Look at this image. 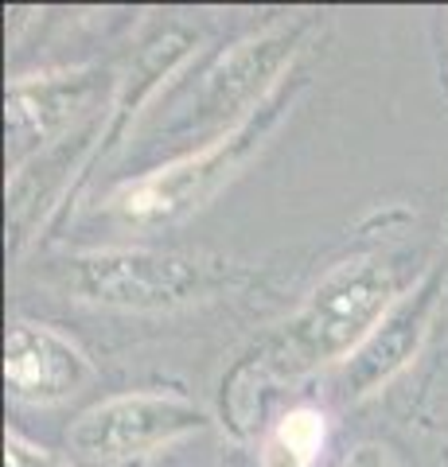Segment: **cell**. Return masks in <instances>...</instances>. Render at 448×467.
<instances>
[{
    "label": "cell",
    "mask_w": 448,
    "mask_h": 467,
    "mask_svg": "<svg viewBox=\"0 0 448 467\" xmlns=\"http://www.w3.org/2000/svg\"><path fill=\"white\" fill-rule=\"evenodd\" d=\"M406 292L394 257L359 254L336 261L308 288L297 312L254 335L223 374V425L238 436L254 432L262 393L277 382H297L316 370H336L379 327V319Z\"/></svg>",
    "instance_id": "cell-1"
},
{
    "label": "cell",
    "mask_w": 448,
    "mask_h": 467,
    "mask_svg": "<svg viewBox=\"0 0 448 467\" xmlns=\"http://www.w3.org/2000/svg\"><path fill=\"white\" fill-rule=\"evenodd\" d=\"M238 276V265L226 257L156 245L75 250L43 265L51 288L106 312H180L214 300Z\"/></svg>",
    "instance_id": "cell-2"
},
{
    "label": "cell",
    "mask_w": 448,
    "mask_h": 467,
    "mask_svg": "<svg viewBox=\"0 0 448 467\" xmlns=\"http://www.w3.org/2000/svg\"><path fill=\"white\" fill-rule=\"evenodd\" d=\"M300 94H305V75L297 70L262 109L219 140L203 144V149H187L168 164L118 183L106 199V211L129 230H168L187 223L277 137L285 117H293Z\"/></svg>",
    "instance_id": "cell-3"
},
{
    "label": "cell",
    "mask_w": 448,
    "mask_h": 467,
    "mask_svg": "<svg viewBox=\"0 0 448 467\" xmlns=\"http://www.w3.org/2000/svg\"><path fill=\"white\" fill-rule=\"evenodd\" d=\"M316 12H293L266 24L262 32L238 39L203 70V78L192 90V98L180 106L176 117L161 121V137L168 140H192L195 149L219 140L245 117H254L281 86L297 75L300 55L308 51L312 36L320 32Z\"/></svg>",
    "instance_id": "cell-4"
},
{
    "label": "cell",
    "mask_w": 448,
    "mask_h": 467,
    "mask_svg": "<svg viewBox=\"0 0 448 467\" xmlns=\"http://www.w3.org/2000/svg\"><path fill=\"white\" fill-rule=\"evenodd\" d=\"M207 429L211 413L192 398L168 389H137L82 409L67 429V448L90 463L118 467L156 456L161 448Z\"/></svg>",
    "instance_id": "cell-5"
},
{
    "label": "cell",
    "mask_w": 448,
    "mask_h": 467,
    "mask_svg": "<svg viewBox=\"0 0 448 467\" xmlns=\"http://www.w3.org/2000/svg\"><path fill=\"white\" fill-rule=\"evenodd\" d=\"M444 292H448V245L394 300V308L359 343L355 355L328 374L331 398L339 405H359L394 382V378L422 355V347H425L432 324H437L441 304H444Z\"/></svg>",
    "instance_id": "cell-6"
},
{
    "label": "cell",
    "mask_w": 448,
    "mask_h": 467,
    "mask_svg": "<svg viewBox=\"0 0 448 467\" xmlns=\"http://www.w3.org/2000/svg\"><path fill=\"white\" fill-rule=\"evenodd\" d=\"M102 67H63L43 75H20L5 90V160L8 180L24 175L32 160L75 133L90 106L102 94Z\"/></svg>",
    "instance_id": "cell-7"
},
{
    "label": "cell",
    "mask_w": 448,
    "mask_h": 467,
    "mask_svg": "<svg viewBox=\"0 0 448 467\" xmlns=\"http://www.w3.org/2000/svg\"><path fill=\"white\" fill-rule=\"evenodd\" d=\"M199 43H203V36H199V27L187 24V20L156 24L152 32L137 43V51H133V58H129V67L118 78V86H113V98H109V106L102 113V129H98V144H94V156H90L86 175L102 168L106 160L129 140L137 117L144 113V106H149V101L164 90V82L199 51Z\"/></svg>",
    "instance_id": "cell-8"
},
{
    "label": "cell",
    "mask_w": 448,
    "mask_h": 467,
    "mask_svg": "<svg viewBox=\"0 0 448 467\" xmlns=\"http://www.w3.org/2000/svg\"><path fill=\"white\" fill-rule=\"evenodd\" d=\"M94 382L90 355L63 331L16 319L5 335V386L24 405H59Z\"/></svg>",
    "instance_id": "cell-9"
},
{
    "label": "cell",
    "mask_w": 448,
    "mask_h": 467,
    "mask_svg": "<svg viewBox=\"0 0 448 467\" xmlns=\"http://www.w3.org/2000/svg\"><path fill=\"white\" fill-rule=\"evenodd\" d=\"M328 444V417L324 409L300 405L262 436L257 448V467H312L320 460V451Z\"/></svg>",
    "instance_id": "cell-10"
},
{
    "label": "cell",
    "mask_w": 448,
    "mask_h": 467,
    "mask_svg": "<svg viewBox=\"0 0 448 467\" xmlns=\"http://www.w3.org/2000/svg\"><path fill=\"white\" fill-rule=\"evenodd\" d=\"M5 467H75V463L59 456V451L27 441L20 429H8L5 432Z\"/></svg>",
    "instance_id": "cell-11"
},
{
    "label": "cell",
    "mask_w": 448,
    "mask_h": 467,
    "mask_svg": "<svg viewBox=\"0 0 448 467\" xmlns=\"http://www.w3.org/2000/svg\"><path fill=\"white\" fill-rule=\"evenodd\" d=\"M343 467H401V463L386 444H359L351 456L343 460Z\"/></svg>",
    "instance_id": "cell-12"
}]
</instances>
